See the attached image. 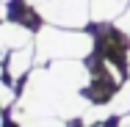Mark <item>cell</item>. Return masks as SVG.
I'll return each mask as SVG.
<instances>
[{"mask_svg": "<svg viewBox=\"0 0 130 127\" xmlns=\"http://www.w3.org/2000/svg\"><path fill=\"white\" fill-rule=\"evenodd\" d=\"M91 69L83 61H50L36 64L28 75L22 94L11 108V122L20 124L36 116H58V119H83L91 108L86 97Z\"/></svg>", "mask_w": 130, "mask_h": 127, "instance_id": "cell-1", "label": "cell"}, {"mask_svg": "<svg viewBox=\"0 0 130 127\" xmlns=\"http://www.w3.org/2000/svg\"><path fill=\"white\" fill-rule=\"evenodd\" d=\"M36 47V64H50V61H83L97 50V36L83 30V28H58L44 25L33 36Z\"/></svg>", "mask_w": 130, "mask_h": 127, "instance_id": "cell-2", "label": "cell"}, {"mask_svg": "<svg viewBox=\"0 0 130 127\" xmlns=\"http://www.w3.org/2000/svg\"><path fill=\"white\" fill-rule=\"evenodd\" d=\"M47 25L86 28L91 22V0H22Z\"/></svg>", "mask_w": 130, "mask_h": 127, "instance_id": "cell-3", "label": "cell"}, {"mask_svg": "<svg viewBox=\"0 0 130 127\" xmlns=\"http://www.w3.org/2000/svg\"><path fill=\"white\" fill-rule=\"evenodd\" d=\"M36 66V47L25 44V47H17V50L8 52L6 58V72L8 80H22L25 75H30V69Z\"/></svg>", "mask_w": 130, "mask_h": 127, "instance_id": "cell-4", "label": "cell"}, {"mask_svg": "<svg viewBox=\"0 0 130 127\" xmlns=\"http://www.w3.org/2000/svg\"><path fill=\"white\" fill-rule=\"evenodd\" d=\"M130 0H91V22H116Z\"/></svg>", "mask_w": 130, "mask_h": 127, "instance_id": "cell-5", "label": "cell"}, {"mask_svg": "<svg viewBox=\"0 0 130 127\" xmlns=\"http://www.w3.org/2000/svg\"><path fill=\"white\" fill-rule=\"evenodd\" d=\"M108 111H111V116H127L130 113V66H127V75H125V83L119 86L113 100L108 102Z\"/></svg>", "mask_w": 130, "mask_h": 127, "instance_id": "cell-6", "label": "cell"}, {"mask_svg": "<svg viewBox=\"0 0 130 127\" xmlns=\"http://www.w3.org/2000/svg\"><path fill=\"white\" fill-rule=\"evenodd\" d=\"M17 127H67V119H58V116H36V119H25Z\"/></svg>", "mask_w": 130, "mask_h": 127, "instance_id": "cell-7", "label": "cell"}, {"mask_svg": "<svg viewBox=\"0 0 130 127\" xmlns=\"http://www.w3.org/2000/svg\"><path fill=\"white\" fill-rule=\"evenodd\" d=\"M17 100H20V97H17L14 86H11V83H6V80L0 77V108H3V111H8V108H14V105H17Z\"/></svg>", "mask_w": 130, "mask_h": 127, "instance_id": "cell-8", "label": "cell"}, {"mask_svg": "<svg viewBox=\"0 0 130 127\" xmlns=\"http://www.w3.org/2000/svg\"><path fill=\"white\" fill-rule=\"evenodd\" d=\"M113 25L119 28V30H125V33H127V36H130V3H127V8H125V11L119 14V20H116Z\"/></svg>", "mask_w": 130, "mask_h": 127, "instance_id": "cell-9", "label": "cell"}, {"mask_svg": "<svg viewBox=\"0 0 130 127\" xmlns=\"http://www.w3.org/2000/svg\"><path fill=\"white\" fill-rule=\"evenodd\" d=\"M116 127H130V113H127V116H122V119H119V124H116Z\"/></svg>", "mask_w": 130, "mask_h": 127, "instance_id": "cell-10", "label": "cell"}, {"mask_svg": "<svg viewBox=\"0 0 130 127\" xmlns=\"http://www.w3.org/2000/svg\"><path fill=\"white\" fill-rule=\"evenodd\" d=\"M6 124V119H3V108H0V127Z\"/></svg>", "mask_w": 130, "mask_h": 127, "instance_id": "cell-11", "label": "cell"}, {"mask_svg": "<svg viewBox=\"0 0 130 127\" xmlns=\"http://www.w3.org/2000/svg\"><path fill=\"white\" fill-rule=\"evenodd\" d=\"M83 127H105V124H83Z\"/></svg>", "mask_w": 130, "mask_h": 127, "instance_id": "cell-12", "label": "cell"}, {"mask_svg": "<svg viewBox=\"0 0 130 127\" xmlns=\"http://www.w3.org/2000/svg\"><path fill=\"white\" fill-rule=\"evenodd\" d=\"M0 3H11V0H0Z\"/></svg>", "mask_w": 130, "mask_h": 127, "instance_id": "cell-13", "label": "cell"}]
</instances>
